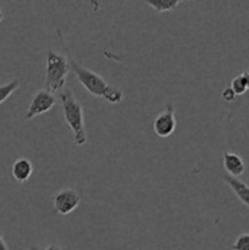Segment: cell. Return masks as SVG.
<instances>
[{
	"mask_svg": "<svg viewBox=\"0 0 249 250\" xmlns=\"http://www.w3.org/2000/svg\"><path fill=\"white\" fill-rule=\"evenodd\" d=\"M71 70L77 76V80L84 87L85 90L92 95L106 100L110 104H119L124 98V93L119 88L109 84L100 75L95 73L94 71L80 65L76 60H70Z\"/></svg>",
	"mask_w": 249,
	"mask_h": 250,
	"instance_id": "6da1fadb",
	"label": "cell"
},
{
	"mask_svg": "<svg viewBox=\"0 0 249 250\" xmlns=\"http://www.w3.org/2000/svg\"><path fill=\"white\" fill-rule=\"evenodd\" d=\"M62 105L63 117L66 124L73 133V143L77 146H83L87 142L85 134L84 116H83V106L72 94L71 89L66 88L59 94Z\"/></svg>",
	"mask_w": 249,
	"mask_h": 250,
	"instance_id": "7a4b0ae2",
	"label": "cell"
},
{
	"mask_svg": "<svg viewBox=\"0 0 249 250\" xmlns=\"http://www.w3.org/2000/svg\"><path fill=\"white\" fill-rule=\"evenodd\" d=\"M70 67V60L65 55L49 49L46 51L45 90L54 94L63 89Z\"/></svg>",
	"mask_w": 249,
	"mask_h": 250,
	"instance_id": "3957f363",
	"label": "cell"
},
{
	"mask_svg": "<svg viewBox=\"0 0 249 250\" xmlns=\"http://www.w3.org/2000/svg\"><path fill=\"white\" fill-rule=\"evenodd\" d=\"M154 132L156 136L160 138L170 137L176 129V117H175V107L172 103L166 104L165 110L158 115L154 120Z\"/></svg>",
	"mask_w": 249,
	"mask_h": 250,
	"instance_id": "277c9868",
	"label": "cell"
},
{
	"mask_svg": "<svg viewBox=\"0 0 249 250\" xmlns=\"http://www.w3.org/2000/svg\"><path fill=\"white\" fill-rule=\"evenodd\" d=\"M80 194L75 189H71V188L61 189L53 198L54 209L58 214L62 215V216L71 214L80 205Z\"/></svg>",
	"mask_w": 249,
	"mask_h": 250,
	"instance_id": "5b68a950",
	"label": "cell"
},
{
	"mask_svg": "<svg viewBox=\"0 0 249 250\" xmlns=\"http://www.w3.org/2000/svg\"><path fill=\"white\" fill-rule=\"evenodd\" d=\"M56 99L54 97L53 93L48 92L45 89H42L39 92H37L33 95L31 100V104H29L28 110H27L26 119L32 120L33 117L38 116V115L45 114V112L50 111L53 109V106L55 105Z\"/></svg>",
	"mask_w": 249,
	"mask_h": 250,
	"instance_id": "8992f818",
	"label": "cell"
},
{
	"mask_svg": "<svg viewBox=\"0 0 249 250\" xmlns=\"http://www.w3.org/2000/svg\"><path fill=\"white\" fill-rule=\"evenodd\" d=\"M222 164H224V168L226 170V172L231 177H239L246 171V164H244L243 159L236 153L226 151L222 158Z\"/></svg>",
	"mask_w": 249,
	"mask_h": 250,
	"instance_id": "52a82bcc",
	"label": "cell"
},
{
	"mask_svg": "<svg viewBox=\"0 0 249 250\" xmlns=\"http://www.w3.org/2000/svg\"><path fill=\"white\" fill-rule=\"evenodd\" d=\"M11 173L15 181H17L19 183H24L31 178L32 173H33V165L28 159L20 158L12 165Z\"/></svg>",
	"mask_w": 249,
	"mask_h": 250,
	"instance_id": "ba28073f",
	"label": "cell"
},
{
	"mask_svg": "<svg viewBox=\"0 0 249 250\" xmlns=\"http://www.w3.org/2000/svg\"><path fill=\"white\" fill-rule=\"evenodd\" d=\"M224 181L229 186L236 197L243 203L246 207L249 208V186L247 183L242 182L238 178L231 177V176L226 175L224 176Z\"/></svg>",
	"mask_w": 249,
	"mask_h": 250,
	"instance_id": "9c48e42d",
	"label": "cell"
},
{
	"mask_svg": "<svg viewBox=\"0 0 249 250\" xmlns=\"http://www.w3.org/2000/svg\"><path fill=\"white\" fill-rule=\"evenodd\" d=\"M146 5L155 10L156 12H170L178 6V0H146Z\"/></svg>",
	"mask_w": 249,
	"mask_h": 250,
	"instance_id": "30bf717a",
	"label": "cell"
},
{
	"mask_svg": "<svg viewBox=\"0 0 249 250\" xmlns=\"http://www.w3.org/2000/svg\"><path fill=\"white\" fill-rule=\"evenodd\" d=\"M20 87L19 80H12L4 85H0V104L5 102L17 88Z\"/></svg>",
	"mask_w": 249,
	"mask_h": 250,
	"instance_id": "8fae6325",
	"label": "cell"
},
{
	"mask_svg": "<svg viewBox=\"0 0 249 250\" xmlns=\"http://www.w3.org/2000/svg\"><path fill=\"white\" fill-rule=\"evenodd\" d=\"M232 250H249V233H242L234 241Z\"/></svg>",
	"mask_w": 249,
	"mask_h": 250,
	"instance_id": "7c38bea8",
	"label": "cell"
},
{
	"mask_svg": "<svg viewBox=\"0 0 249 250\" xmlns=\"http://www.w3.org/2000/svg\"><path fill=\"white\" fill-rule=\"evenodd\" d=\"M229 87H231L232 90L236 93V95H242V94H244L247 90H248L246 87V83H244V81L242 80L241 75L236 76V77L232 80L231 85H229Z\"/></svg>",
	"mask_w": 249,
	"mask_h": 250,
	"instance_id": "4fadbf2b",
	"label": "cell"
},
{
	"mask_svg": "<svg viewBox=\"0 0 249 250\" xmlns=\"http://www.w3.org/2000/svg\"><path fill=\"white\" fill-rule=\"evenodd\" d=\"M221 98L226 103H232V102H234V100H236L237 95H236V93L232 90L231 87H226V88H224V90H222Z\"/></svg>",
	"mask_w": 249,
	"mask_h": 250,
	"instance_id": "5bb4252c",
	"label": "cell"
},
{
	"mask_svg": "<svg viewBox=\"0 0 249 250\" xmlns=\"http://www.w3.org/2000/svg\"><path fill=\"white\" fill-rule=\"evenodd\" d=\"M241 77H242V80L244 81V83H246L247 89H249V72L244 71V72L241 73Z\"/></svg>",
	"mask_w": 249,
	"mask_h": 250,
	"instance_id": "9a60e30c",
	"label": "cell"
},
{
	"mask_svg": "<svg viewBox=\"0 0 249 250\" xmlns=\"http://www.w3.org/2000/svg\"><path fill=\"white\" fill-rule=\"evenodd\" d=\"M0 250H9V248H7V244L5 243L4 238H2V236L0 234Z\"/></svg>",
	"mask_w": 249,
	"mask_h": 250,
	"instance_id": "2e32d148",
	"label": "cell"
},
{
	"mask_svg": "<svg viewBox=\"0 0 249 250\" xmlns=\"http://www.w3.org/2000/svg\"><path fill=\"white\" fill-rule=\"evenodd\" d=\"M45 250H61V248L59 246H56V244H50V246L46 247Z\"/></svg>",
	"mask_w": 249,
	"mask_h": 250,
	"instance_id": "e0dca14e",
	"label": "cell"
},
{
	"mask_svg": "<svg viewBox=\"0 0 249 250\" xmlns=\"http://www.w3.org/2000/svg\"><path fill=\"white\" fill-rule=\"evenodd\" d=\"M2 19H4V14H2L1 9H0V22H1V21H2Z\"/></svg>",
	"mask_w": 249,
	"mask_h": 250,
	"instance_id": "ac0fdd59",
	"label": "cell"
},
{
	"mask_svg": "<svg viewBox=\"0 0 249 250\" xmlns=\"http://www.w3.org/2000/svg\"><path fill=\"white\" fill-rule=\"evenodd\" d=\"M29 250H38V248H37V247H34V246H32L31 248H29Z\"/></svg>",
	"mask_w": 249,
	"mask_h": 250,
	"instance_id": "d6986e66",
	"label": "cell"
}]
</instances>
